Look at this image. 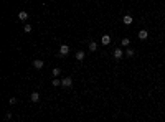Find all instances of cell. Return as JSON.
I'll return each mask as SVG.
<instances>
[{
	"label": "cell",
	"mask_w": 165,
	"mask_h": 122,
	"mask_svg": "<svg viewBox=\"0 0 165 122\" xmlns=\"http://www.w3.org/2000/svg\"><path fill=\"white\" fill-rule=\"evenodd\" d=\"M71 84H73L71 78H63L61 79V86H63V88H71Z\"/></svg>",
	"instance_id": "1"
},
{
	"label": "cell",
	"mask_w": 165,
	"mask_h": 122,
	"mask_svg": "<svg viewBox=\"0 0 165 122\" xmlns=\"http://www.w3.org/2000/svg\"><path fill=\"white\" fill-rule=\"evenodd\" d=\"M69 53V46L68 45H61L60 46V56H66Z\"/></svg>",
	"instance_id": "2"
},
{
	"label": "cell",
	"mask_w": 165,
	"mask_h": 122,
	"mask_svg": "<svg viewBox=\"0 0 165 122\" xmlns=\"http://www.w3.org/2000/svg\"><path fill=\"white\" fill-rule=\"evenodd\" d=\"M45 66V63L41 60H35L33 61V68H36V69H41V68Z\"/></svg>",
	"instance_id": "3"
},
{
	"label": "cell",
	"mask_w": 165,
	"mask_h": 122,
	"mask_svg": "<svg viewBox=\"0 0 165 122\" xmlns=\"http://www.w3.org/2000/svg\"><path fill=\"white\" fill-rule=\"evenodd\" d=\"M18 18L22 20V22H27L28 20V13L25 10H22V12H18Z\"/></svg>",
	"instance_id": "4"
},
{
	"label": "cell",
	"mask_w": 165,
	"mask_h": 122,
	"mask_svg": "<svg viewBox=\"0 0 165 122\" xmlns=\"http://www.w3.org/2000/svg\"><path fill=\"white\" fill-rule=\"evenodd\" d=\"M30 99H32V102H35V104H36V102L40 101V94L36 92V91H33V92H32V96H30Z\"/></svg>",
	"instance_id": "5"
},
{
	"label": "cell",
	"mask_w": 165,
	"mask_h": 122,
	"mask_svg": "<svg viewBox=\"0 0 165 122\" xmlns=\"http://www.w3.org/2000/svg\"><path fill=\"white\" fill-rule=\"evenodd\" d=\"M147 36H148L147 30H140V31H139V40H147Z\"/></svg>",
	"instance_id": "6"
},
{
	"label": "cell",
	"mask_w": 165,
	"mask_h": 122,
	"mask_svg": "<svg viewBox=\"0 0 165 122\" xmlns=\"http://www.w3.org/2000/svg\"><path fill=\"white\" fill-rule=\"evenodd\" d=\"M122 22H124V25H132V23H134V20H132L131 15H126V17L122 18Z\"/></svg>",
	"instance_id": "7"
},
{
	"label": "cell",
	"mask_w": 165,
	"mask_h": 122,
	"mask_svg": "<svg viewBox=\"0 0 165 122\" xmlns=\"http://www.w3.org/2000/svg\"><path fill=\"white\" fill-rule=\"evenodd\" d=\"M114 58H116V60H121V58H122V50L116 48V50H114Z\"/></svg>",
	"instance_id": "8"
},
{
	"label": "cell",
	"mask_w": 165,
	"mask_h": 122,
	"mask_svg": "<svg viewBox=\"0 0 165 122\" xmlns=\"http://www.w3.org/2000/svg\"><path fill=\"white\" fill-rule=\"evenodd\" d=\"M101 41H102V45H109L111 43V36L109 35H102V40H101Z\"/></svg>",
	"instance_id": "9"
},
{
	"label": "cell",
	"mask_w": 165,
	"mask_h": 122,
	"mask_svg": "<svg viewBox=\"0 0 165 122\" xmlns=\"http://www.w3.org/2000/svg\"><path fill=\"white\" fill-rule=\"evenodd\" d=\"M76 60L78 61H82V60H84V51H76Z\"/></svg>",
	"instance_id": "10"
},
{
	"label": "cell",
	"mask_w": 165,
	"mask_h": 122,
	"mask_svg": "<svg viewBox=\"0 0 165 122\" xmlns=\"http://www.w3.org/2000/svg\"><path fill=\"white\" fill-rule=\"evenodd\" d=\"M98 50V43H96V41H91V43H89V51H96Z\"/></svg>",
	"instance_id": "11"
},
{
	"label": "cell",
	"mask_w": 165,
	"mask_h": 122,
	"mask_svg": "<svg viewBox=\"0 0 165 122\" xmlns=\"http://www.w3.org/2000/svg\"><path fill=\"white\" fill-rule=\"evenodd\" d=\"M51 74H53L55 78H58V76H60V74H61V69H60V68H55V69L51 71Z\"/></svg>",
	"instance_id": "12"
},
{
	"label": "cell",
	"mask_w": 165,
	"mask_h": 122,
	"mask_svg": "<svg viewBox=\"0 0 165 122\" xmlns=\"http://www.w3.org/2000/svg\"><path fill=\"white\" fill-rule=\"evenodd\" d=\"M23 31H25V33H30V31H32V25L25 23V25H23Z\"/></svg>",
	"instance_id": "13"
},
{
	"label": "cell",
	"mask_w": 165,
	"mask_h": 122,
	"mask_svg": "<svg viewBox=\"0 0 165 122\" xmlns=\"http://www.w3.org/2000/svg\"><path fill=\"white\" fill-rule=\"evenodd\" d=\"M121 43H122V46H129V45H131V40L129 38H122Z\"/></svg>",
	"instance_id": "14"
},
{
	"label": "cell",
	"mask_w": 165,
	"mask_h": 122,
	"mask_svg": "<svg viewBox=\"0 0 165 122\" xmlns=\"http://www.w3.org/2000/svg\"><path fill=\"white\" fill-rule=\"evenodd\" d=\"M126 55H127V58H132V56L135 55V51H134V50H129V48H127V51H126Z\"/></svg>",
	"instance_id": "15"
},
{
	"label": "cell",
	"mask_w": 165,
	"mask_h": 122,
	"mask_svg": "<svg viewBox=\"0 0 165 122\" xmlns=\"http://www.w3.org/2000/svg\"><path fill=\"white\" fill-rule=\"evenodd\" d=\"M51 84H53V86H61V81H60V79H58V78H55V79H53V83H51Z\"/></svg>",
	"instance_id": "16"
},
{
	"label": "cell",
	"mask_w": 165,
	"mask_h": 122,
	"mask_svg": "<svg viewBox=\"0 0 165 122\" xmlns=\"http://www.w3.org/2000/svg\"><path fill=\"white\" fill-rule=\"evenodd\" d=\"M5 119H7V121H10V119H12V112H7V114H5Z\"/></svg>",
	"instance_id": "17"
},
{
	"label": "cell",
	"mask_w": 165,
	"mask_h": 122,
	"mask_svg": "<svg viewBox=\"0 0 165 122\" xmlns=\"http://www.w3.org/2000/svg\"><path fill=\"white\" fill-rule=\"evenodd\" d=\"M8 102H10V104H16V97H10Z\"/></svg>",
	"instance_id": "18"
}]
</instances>
